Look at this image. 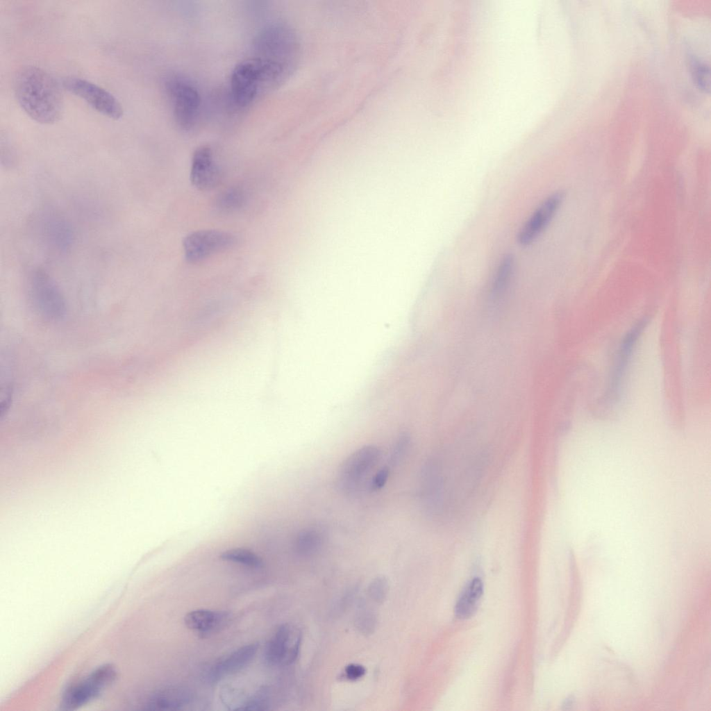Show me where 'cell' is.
I'll return each instance as SVG.
<instances>
[{"mask_svg": "<svg viewBox=\"0 0 711 711\" xmlns=\"http://www.w3.org/2000/svg\"><path fill=\"white\" fill-rule=\"evenodd\" d=\"M15 95L22 109L34 121L51 124L63 112V97L58 83L36 66L22 67L14 82Z\"/></svg>", "mask_w": 711, "mask_h": 711, "instance_id": "obj_1", "label": "cell"}, {"mask_svg": "<svg viewBox=\"0 0 711 711\" xmlns=\"http://www.w3.org/2000/svg\"><path fill=\"white\" fill-rule=\"evenodd\" d=\"M262 59L279 63L294 72L301 58V44L295 30L284 22L265 27L256 40Z\"/></svg>", "mask_w": 711, "mask_h": 711, "instance_id": "obj_2", "label": "cell"}, {"mask_svg": "<svg viewBox=\"0 0 711 711\" xmlns=\"http://www.w3.org/2000/svg\"><path fill=\"white\" fill-rule=\"evenodd\" d=\"M165 90L178 126L184 129L192 128L201 106V96L196 87L184 78L172 76L165 82Z\"/></svg>", "mask_w": 711, "mask_h": 711, "instance_id": "obj_3", "label": "cell"}, {"mask_svg": "<svg viewBox=\"0 0 711 711\" xmlns=\"http://www.w3.org/2000/svg\"><path fill=\"white\" fill-rule=\"evenodd\" d=\"M117 678L111 664H103L85 679L74 685L63 695L61 705L65 710L76 709L97 698Z\"/></svg>", "mask_w": 711, "mask_h": 711, "instance_id": "obj_4", "label": "cell"}, {"mask_svg": "<svg viewBox=\"0 0 711 711\" xmlns=\"http://www.w3.org/2000/svg\"><path fill=\"white\" fill-rule=\"evenodd\" d=\"M265 84L267 85L259 58L244 60L235 67L231 74L233 99L239 106H246L255 100Z\"/></svg>", "mask_w": 711, "mask_h": 711, "instance_id": "obj_5", "label": "cell"}, {"mask_svg": "<svg viewBox=\"0 0 711 711\" xmlns=\"http://www.w3.org/2000/svg\"><path fill=\"white\" fill-rule=\"evenodd\" d=\"M64 87L84 100L93 109L110 119L117 120L123 115V108L119 101L104 88L78 77L63 80Z\"/></svg>", "mask_w": 711, "mask_h": 711, "instance_id": "obj_6", "label": "cell"}, {"mask_svg": "<svg viewBox=\"0 0 711 711\" xmlns=\"http://www.w3.org/2000/svg\"><path fill=\"white\" fill-rule=\"evenodd\" d=\"M380 451L374 445L364 446L349 455L340 467L338 483L345 492L355 490L376 466Z\"/></svg>", "mask_w": 711, "mask_h": 711, "instance_id": "obj_7", "label": "cell"}, {"mask_svg": "<svg viewBox=\"0 0 711 711\" xmlns=\"http://www.w3.org/2000/svg\"><path fill=\"white\" fill-rule=\"evenodd\" d=\"M233 235L218 230H201L185 237L183 246L185 258L190 262H198L210 255L231 246Z\"/></svg>", "mask_w": 711, "mask_h": 711, "instance_id": "obj_8", "label": "cell"}, {"mask_svg": "<svg viewBox=\"0 0 711 711\" xmlns=\"http://www.w3.org/2000/svg\"><path fill=\"white\" fill-rule=\"evenodd\" d=\"M564 199L562 192L548 196L535 210L517 235V242L521 247L531 245L544 231L558 212Z\"/></svg>", "mask_w": 711, "mask_h": 711, "instance_id": "obj_9", "label": "cell"}, {"mask_svg": "<svg viewBox=\"0 0 711 711\" xmlns=\"http://www.w3.org/2000/svg\"><path fill=\"white\" fill-rule=\"evenodd\" d=\"M300 632L289 624L280 626L267 643L264 656L271 665H288L294 662L299 654Z\"/></svg>", "mask_w": 711, "mask_h": 711, "instance_id": "obj_10", "label": "cell"}, {"mask_svg": "<svg viewBox=\"0 0 711 711\" xmlns=\"http://www.w3.org/2000/svg\"><path fill=\"white\" fill-rule=\"evenodd\" d=\"M37 221V227L44 242L58 252H65L74 241L71 225L58 215L42 214Z\"/></svg>", "mask_w": 711, "mask_h": 711, "instance_id": "obj_11", "label": "cell"}, {"mask_svg": "<svg viewBox=\"0 0 711 711\" xmlns=\"http://www.w3.org/2000/svg\"><path fill=\"white\" fill-rule=\"evenodd\" d=\"M219 169L208 146L198 147L194 152L190 169L192 184L200 190L213 188L219 181Z\"/></svg>", "mask_w": 711, "mask_h": 711, "instance_id": "obj_12", "label": "cell"}, {"mask_svg": "<svg viewBox=\"0 0 711 711\" xmlns=\"http://www.w3.org/2000/svg\"><path fill=\"white\" fill-rule=\"evenodd\" d=\"M258 647V643L246 644L220 659L210 669L208 674L210 680L218 681L245 667L254 658Z\"/></svg>", "mask_w": 711, "mask_h": 711, "instance_id": "obj_13", "label": "cell"}, {"mask_svg": "<svg viewBox=\"0 0 711 711\" xmlns=\"http://www.w3.org/2000/svg\"><path fill=\"white\" fill-rule=\"evenodd\" d=\"M229 613L207 609H198L187 613L184 617L185 626L201 637L216 633L226 625Z\"/></svg>", "mask_w": 711, "mask_h": 711, "instance_id": "obj_14", "label": "cell"}, {"mask_svg": "<svg viewBox=\"0 0 711 711\" xmlns=\"http://www.w3.org/2000/svg\"><path fill=\"white\" fill-rule=\"evenodd\" d=\"M190 694L182 687L169 686L155 692L146 704L148 710H176L185 706L190 701Z\"/></svg>", "mask_w": 711, "mask_h": 711, "instance_id": "obj_15", "label": "cell"}, {"mask_svg": "<svg viewBox=\"0 0 711 711\" xmlns=\"http://www.w3.org/2000/svg\"><path fill=\"white\" fill-rule=\"evenodd\" d=\"M483 594V584L478 578H474L466 585L456 605L455 614L460 619H469L477 610Z\"/></svg>", "mask_w": 711, "mask_h": 711, "instance_id": "obj_16", "label": "cell"}, {"mask_svg": "<svg viewBox=\"0 0 711 711\" xmlns=\"http://www.w3.org/2000/svg\"><path fill=\"white\" fill-rule=\"evenodd\" d=\"M515 267V259L513 254L506 253L501 258L492 285V293L494 296H500L506 291L511 281Z\"/></svg>", "mask_w": 711, "mask_h": 711, "instance_id": "obj_17", "label": "cell"}, {"mask_svg": "<svg viewBox=\"0 0 711 711\" xmlns=\"http://www.w3.org/2000/svg\"><path fill=\"white\" fill-rule=\"evenodd\" d=\"M219 558L224 561L252 569L263 567V560L256 553L245 547H231L223 551Z\"/></svg>", "mask_w": 711, "mask_h": 711, "instance_id": "obj_18", "label": "cell"}, {"mask_svg": "<svg viewBox=\"0 0 711 711\" xmlns=\"http://www.w3.org/2000/svg\"><path fill=\"white\" fill-rule=\"evenodd\" d=\"M321 543L320 534L312 529L301 531L296 536L295 547L296 551L301 555H309L315 552Z\"/></svg>", "mask_w": 711, "mask_h": 711, "instance_id": "obj_19", "label": "cell"}, {"mask_svg": "<svg viewBox=\"0 0 711 711\" xmlns=\"http://www.w3.org/2000/svg\"><path fill=\"white\" fill-rule=\"evenodd\" d=\"M244 201L243 192L238 189H230L219 197L218 203L224 210L235 209L242 206Z\"/></svg>", "mask_w": 711, "mask_h": 711, "instance_id": "obj_20", "label": "cell"}, {"mask_svg": "<svg viewBox=\"0 0 711 711\" xmlns=\"http://www.w3.org/2000/svg\"><path fill=\"white\" fill-rule=\"evenodd\" d=\"M693 78L698 87L704 92L710 90V69L704 63L695 62L692 65Z\"/></svg>", "mask_w": 711, "mask_h": 711, "instance_id": "obj_21", "label": "cell"}, {"mask_svg": "<svg viewBox=\"0 0 711 711\" xmlns=\"http://www.w3.org/2000/svg\"><path fill=\"white\" fill-rule=\"evenodd\" d=\"M269 705L267 693L264 690L259 691L251 699L247 700L244 704L237 710H267Z\"/></svg>", "mask_w": 711, "mask_h": 711, "instance_id": "obj_22", "label": "cell"}, {"mask_svg": "<svg viewBox=\"0 0 711 711\" xmlns=\"http://www.w3.org/2000/svg\"><path fill=\"white\" fill-rule=\"evenodd\" d=\"M409 442V437L406 434H403L399 437L390 456V465H395L399 462L407 451Z\"/></svg>", "mask_w": 711, "mask_h": 711, "instance_id": "obj_23", "label": "cell"}, {"mask_svg": "<svg viewBox=\"0 0 711 711\" xmlns=\"http://www.w3.org/2000/svg\"><path fill=\"white\" fill-rule=\"evenodd\" d=\"M387 582L384 578H376L370 586V596L376 601H381L386 595Z\"/></svg>", "mask_w": 711, "mask_h": 711, "instance_id": "obj_24", "label": "cell"}, {"mask_svg": "<svg viewBox=\"0 0 711 711\" xmlns=\"http://www.w3.org/2000/svg\"><path fill=\"white\" fill-rule=\"evenodd\" d=\"M390 475L388 467L380 468L374 476L370 483V488L373 491H377L383 488L387 481Z\"/></svg>", "mask_w": 711, "mask_h": 711, "instance_id": "obj_25", "label": "cell"}, {"mask_svg": "<svg viewBox=\"0 0 711 711\" xmlns=\"http://www.w3.org/2000/svg\"><path fill=\"white\" fill-rule=\"evenodd\" d=\"M366 672L365 668L358 664H349L345 669V676L349 680H357L362 677Z\"/></svg>", "mask_w": 711, "mask_h": 711, "instance_id": "obj_26", "label": "cell"}]
</instances>
